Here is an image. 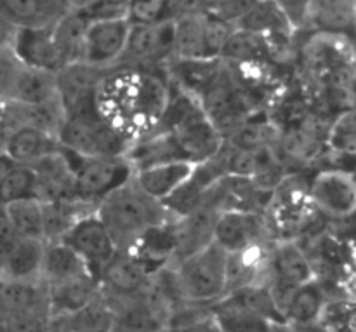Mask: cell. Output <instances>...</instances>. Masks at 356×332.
Listing matches in <instances>:
<instances>
[{"label": "cell", "instance_id": "1", "mask_svg": "<svg viewBox=\"0 0 356 332\" xmlns=\"http://www.w3.org/2000/svg\"><path fill=\"white\" fill-rule=\"evenodd\" d=\"M169 100L165 73L113 66L97 90V111L132 141L159 131Z\"/></svg>", "mask_w": 356, "mask_h": 332}, {"label": "cell", "instance_id": "2", "mask_svg": "<svg viewBox=\"0 0 356 332\" xmlns=\"http://www.w3.org/2000/svg\"><path fill=\"white\" fill-rule=\"evenodd\" d=\"M96 214L118 251H129L148 230L172 219L162 202L146 195L134 180L104 197Z\"/></svg>", "mask_w": 356, "mask_h": 332}, {"label": "cell", "instance_id": "3", "mask_svg": "<svg viewBox=\"0 0 356 332\" xmlns=\"http://www.w3.org/2000/svg\"><path fill=\"white\" fill-rule=\"evenodd\" d=\"M305 72L325 89H348L356 75L355 40L341 33L312 31L299 49Z\"/></svg>", "mask_w": 356, "mask_h": 332}, {"label": "cell", "instance_id": "4", "mask_svg": "<svg viewBox=\"0 0 356 332\" xmlns=\"http://www.w3.org/2000/svg\"><path fill=\"white\" fill-rule=\"evenodd\" d=\"M226 258L228 254L212 242L198 253L170 264L181 299L204 306L221 299L226 287Z\"/></svg>", "mask_w": 356, "mask_h": 332}, {"label": "cell", "instance_id": "5", "mask_svg": "<svg viewBox=\"0 0 356 332\" xmlns=\"http://www.w3.org/2000/svg\"><path fill=\"white\" fill-rule=\"evenodd\" d=\"M59 150L72 171L75 197L96 207L104 197L134 177V169L125 157H87L63 146Z\"/></svg>", "mask_w": 356, "mask_h": 332}, {"label": "cell", "instance_id": "6", "mask_svg": "<svg viewBox=\"0 0 356 332\" xmlns=\"http://www.w3.org/2000/svg\"><path fill=\"white\" fill-rule=\"evenodd\" d=\"M63 148L87 157H125L132 139L101 115L66 117L58 132Z\"/></svg>", "mask_w": 356, "mask_h": 332}, {"label": "cell", "instance_id": "7", "mask_svg": "<svg viewBox=\"0 0 356 332\" xmlns=\"http://www.w3.org/2000/svg\"><path fill=\"white\" fill-rule=\"evenodd\" d=\"M313 278H316L315 268L308 254L296 240H275L271 244L266 285L270 287L278 308H284L289 296L299 285Z\"/></svg>", "mask_w": 356, "mask_h": 332}, {"label": "cell", "instance_id": "8", "mask_svg": "<svg viewBox=\"0 0 356 332\" xmlns=\"http://www.w3.org/2000/svg\"><path fill=\"white\" fill-rule=\"evenodd\" d=\"M108 70L72 63L56 72V96L66 117H90L97 111V90Z\"/></svg>", "mask_w": 356, "mask_h": 332}, {"label": "cell", "instance_id": "9", "mask_svg": "<svg viewBox=\"0 0 356 332\" xmlns=\"http://www.w3.org/2000/svg\"><path fill=\"white\" fill-rule=\"evenodd\" d=\"M174 56V21L132 24L125 52L117 66L162 72Z\"/></svg>", "mask_w": 356, "mask_h": 332}, {"label": "cell", "instance_id": "10", "mask_svg": "<svg viewBox=\"0 0 356 332\" xmlns=\"http://www.w3.org/2000/svg\"><path fill=\"white\" fill-rule=\"evenodd\" d=\"M313 207L332 219H348L356 214V174L351 171L322 169L308 183Z\"/></svg>", "mask_w": 356, "mask_h": 332}, {"label": "cell", "instance_id": "11", "mask_svg": "<svg viewBox=\"0 0 356 332\" xmlns=\"http://www.w3.org/2000/svg\"><path fill=\"white\" fill-rule=\"evenodd\" d=\"M61 242L72 247L82 258L86 267L89 268V271L97 280H99V275L103 274L106 264L118 253L113 239L110 237L103 221L97 218L96 212H90V214L79 219L68 230V233L63 237Z\"/></svg>", "mask_w": 356, "mask_h": 332}, {"label": "cell", "instance_id": "12", "mask_svg": "<svg viewBox=\"0 0 356 332\" xmlns=\"http://www.w3.org/2000/svg\"><path fill=\"white\" fill-rule=\"evenodd\" d=\"M131 26L127 17H104L89 21L83 44L82 63L99 70H110L120 63Z\"/></svg>", "mask_w": 356, "mask_h": 332}, {"label": "cell", "instance_id": "13", "mask_svg": "<svg viewBox=\"0 0 356 332\" xmlns=\"http://www.w3.org/2000/svg\"><path fill=\"white\" fill-rule=\"evenodd\" d=\"M275 242L264 212L221 211L216 223L214 244L226 254L240 253L249 247Z\"/></svg>", "mask_w": 356, "mask_h": 332}, {"label": "cell", "instance_id": "14", "mask_svg": "<svg viewBox=\"0 0 356 332\" xmlns=\"http://www.w3.org/2000/svg\"><path fill=\"white\" fill-rule=\"evenodd\" d=\"M152 275L127 251H118L99 275V292L108 305L143 296Z\"/></svg>", "mask_w": 356, "mask_h": 332}, {"label": "cell", "instance_id": "15", "mask_svg": "<svg viewBox=\"0 0 356 332\" xmlns=\"http://www.w3.org/2000/svg\"><path fill=\"white\" fill-rule=\"evenodd\" d=\"M219 212H221V209L216 204L211 191H207L202 204L193 212H190L184 218L174 219L176 254H174L172 264L214 242L216 223H218Z\"/></svg>", "mask_w": 356, "mask_h": 332}, {"label": "cell", "instance_id": "16", "mask_svg": "<svg viewBox=\"0 0 356 332\" xmlns=\"http://www.w3.org/2000/svg\"><path fill=\"white\" fill-rule=\"evenodd\" d=\"M13 54L28 68L56 73L61 68L58 51L52 40V24L19 26L13 45Z\"/></svg>", "mask_w": 356, "mask_h": 332}, {"label": "cell", "instance_id": "17", "mask_svg": "<svg viewBox=\"0 0 356 332\" xmlns=\"http://www.w3.org/2000/svg\"><path fill=\"white\" fill-rule=\"evenodd\" d=\"M65 122V110L58 97L42 104H21L3 101L0 124L13 132L19 127H33L58 138V132Z\"/></svg>", "mask_w": 356, "mask_h": 332}, {"label": "cell", "instance_id": "18", "mask_svg": "<svg viewBox=\"0 0 356 332\" xmlns=\"http://www.w3.org/2000/svg\"><path fill=\"white\" fill-rule=\"evenodd\" d=\"M127 253L132 254L149 275H155L163 268L170 267L176 254L174 219L148 230Z\"/></svg>", "mask_w": 356, "mask_h": 332}, {"label": "cell", "instance_id": "19", "mask_svg": "<svg viewBox=\"0 0 356 332\" xmlns=\"http://www.w3.org/2000/svg\"><path fill=\"white\" fill-rule=\"evenodd\" d=\"M170 134H172L184 162H190L193 166L214 157L225 143L222 136L219 134L218 129L211 124L207 117L190 122V124L172 131Z\"/></svg>", "mask_w": 356, "mask_h": 332}, {"label": "cell", "instance_id": "20", "mask_svg": "<svg viewBox=\"0 0 356 332\" xmlns=\"http://www.w3.org/2000/svg\"><path fill=\"white\" fill-rule=\"evenodd\" d=\"M305 31L341 33L356 42V0H312Z\"/></svg>", "mask_w": 356, "mask_h": 332}, {"label": "cell", "instance_id": "21", "mask_svg": "<svg viewBox=\"0 0 356 332\" xmlns=\"http://www.w3.org/2000/svg\"><path fill=\"white\" fill-rule=\"evenodd\" d=\"M45 287H47L49 306L54 319L73 315L99 296V280L92 274L80 275L72 280L45 285Z\"/></svg>", "mask_w": 356, "mask_h": 332}, {"label": "cell", "instance_id": "22", "mask_svg": "<svg viewBox=\"0 0 356 332\" xmlns=\"http://www.w3.org/2000/svg\"><path fill=\"white\" fill-rule=\"evenodd\" d=\"M45 242L16 239L0 261V280L35 282L40 280Z\"/></svg>", "mask_w": 356, "mask_h": 332}, {"label": "cell", "instance_id": "23", "mask_svg": "<svg viewBox=\"0 0 356 332\" xmlns=\"http://www.w3.org/2000/svg\"><path fill=\"white\" fill-rule=\"evenodd\" d=\"M28 167H31L37 176L38 200L40 202L75 197L72 171L59 148Z\"/></svg>", "mask_w": 356, "mask_h": 332}, {"label": "cell", "instance_id": "24", "mask_svg": "<svg viewBox=\"0 0 356 332\" xmlns=\"http://www.w3.org/2000/svg\"><path fill=\"white\" fill-rule=\"evenodd\" d=\"M209 310L222 332H271L273 329L270 320L259 315L235 294L222 296L212 303Z\"/></svg>", "mask_w": 356, "mask_h": 332}, {"label": "cell", "instance_id": "25", "mask_svg": "<svg viewBox=\"0 0 356 332\" xmlns=\"http://www.w3.org/2000/svg\"><path fill=\"white\" fill-rule=\"evenodd\" d=\"M190 162H167L134 171V183L155 200L163 202L172 195L193 171Z\"/></svg>", "mask_w": 356, "mask_h": 332}, {"label": "cell", "instance_id": "26", "mask_svg": "<svg viewBox=\"0 0 356 332\" xmlns=\"http://www.w3.org/2000/svg\"><path fill=\"white\" fill-rule=\"evenodd\" d=\"M96 205L80 198H58V200L42 202L44 214V242H61L68 230L83 216L96 212Z\"/></svg>", "mask_w": 356, "mask_h": 332}, {"label": "cell", "instance_id": "27", "mask_svg": "<svg viewBox=\"0 0 356 332\" xmlns=\"http://www.w3.org/2000/svg\"><path fill=\"white\" fill-rule=\"evenodd\" d=\"M329 301L325 289L318 278L299 285L289 299L285 301L282 313L285 322L291 326H305V324L318 322L323 312V306Z\"/></svg>", "mask_w": 356, "mask_h": 332}, {"label": "cell", "instance_id": "28", "mask_svg": "<svg viewBox=\"0 0 356 332\" xmlns=\"http://www.w3.org/2000/svg\"><path fill=\"white\" fill-rule=\"evenodd\" d=\"M89 19L80 10H72L52 24V40L58 51L61 68L82 61Z\"/></svg>", "mask_w": 356, "mask_h": 332}, {"label": "cell", "instance_id": "29", "mask_svg": "<svg viewBox=\"0 0 356 332\" xmlns=\"http://www.w3.org/2000/svg\"><path fill=\"white\" fill-rule=\"evenodd\" d=\"M59 148L58 138L33 127L14 129L7 143V157L16 166H31Z\"/></svg>", "mask_w": 356, "mask_h": 332}, {"label": "cell", "instance_id": "30", "mask_svg": "<svg viewBox=\"0 0 356 332\" xmlns=\"http://www.w3.org/2000/svg\"><path fill=\"white\" fill-rule=\"evenodd\" d=\"M90 274L82 258L65 242H47L42 260L40 280L45 285L72 280L80 275Z\"/></svg>", "mask_w": 356, "mask_h": 332}, {"label": "cell", "instance_id": "31", "mask_svg": "<svg viewBox=\"0 0 356 332\" xmlns=\"http://www.w3.org/2000/svg\"><path fill=\"white\" fill-rule=\"evenodd\" d=\"M207 14H191L174 19V56L176 59H211L205 40Z\"/></svg>", "mask_w": 356, "mask_h": 332}, {"label": "cell", "instance_id": "32", "mask_svg": "<svg viewBox=\"0 0 356 332\" xmlns=\"http://www.w3.org/2000/svg\"><path fill=\"white\" fill-rule=\"evenodd\" d=\"M56 96V73L45 70L21 66L9 101L21 104H42L52 101Z\"/></svg>", "mask_w": 356, "mask_h": 332}, {"label": "cell", "instance_id": "33", "mask_svg": "<svg viewBox=\"0 0 356 332\" xmlns=\"http://www.w3.org/2000/svg\"><path fill=\"white\" fill-rule=\"evenodd\" d=\"M233 28L249 33L268 37L275 33H296L294 26L275 0H259Z\"/></svg>", "mask_w": 356, "mask_h": 332}, {"label": "cell", "instance_id": "34", "mask_svg": "<svg viewBox=\"0 0 356 332\" xmlns=\"http://www.w3.org/2000/svg\"><path fill=\"white\" fill-rule=\"evenodd\" d=\"M113 310L111 332H163L165 326L155 312L149 308L143 296L117 305H110Z\"/></svg>", "mask_w": 356, "mask_h": 332}, {"label": "cell", "instance_id": "35", "mask_svg": "<svg viewBox=\"0 0 356 332\" xmlns=\"http://www.w3.org/2000/svg\"><path fill=\"white\" fill-rule=\"evenodd\" d=\"M3 216L13 226L17 239L42 240L44 242V214L42 202L37 198H24L3 207Z\"/></svg>", "mask_w": 356, "mask_h": 332}, {"label": "cell", "instance_id": "36", "mask_svg": "<svg viewBox=\"0 0 356 332\" xmlns=\"http://www.w3.org/2000/svg\"><path fill=\"white\" fill-rule=\"evenodd\" d=\"M219 59L226 65L233 66L250 65V63H271L263 38L259 35L236 30V28H233Z\"/></svg>", "mask_w": 356, "mask_h": 332}, {"label": "cell", "instance_id": "37", "mask_svg": "<svg viewBox=\"0 0 356 332\" xmlns=\"http://www.w3.org/2000/svg\"><path fill=\"white\" fill-rule=\"evenodd\" d=\"M278 136H280V131L277 125L271 124L268 118H261L259 113H254L243 124H240L225 141L233 148L256 150L261 146L275 145L278 141Z\"/></svg>", "mask_w": 356, "mask_h": 332}, {"label": "cell", "instance_id": "38", "mask_svg": "<svg viewBox=\"0 0 356 332\" xmlns=\"http://www.w3.org/2000/svg\"><path fill=\"white\" fill-rule=\"evenodd\" d=\"M58 320L63 322L65 332H111L113 310L99 292V296L92 303L83 306L82 310H79L73 315Z\"/></svg>", "mask_w": 356, "mask_h": 332}, {"label": "cell", "instance_id": "39", "mask_svg": "<svg viewBox=\"0 0 356 332\" xmlns=\"http://www.w3.org/2000/svg\"><path fill=\"white\" fill-rule=\"evenodd\" d=\"M163 332H222L209 306L184 303L172 313Z\"/></svg>", "mask_w": 356, "mask_h": 332}, {"label": "cell", "instance_id": "40", "mask_svg": "<svg viewBox=\"0 0 356 332\" xmlns=\"http://www.w3.org/2000/svg\"><path fill=\"white\" fill-rule=\"evenodd\" d=\"M24 198L38 200V181L31 167L16 166L0 181V207Z\"/></svg>", "mask_w": 356, "mask_h": 332}, {"label": "cell", "instance_id": "41", "mask_svg": "<svg viewBox=\"0 0 356 332\" xmlns=\"http://www.w3.org/2000/svg\"><path fill=\"white\" fill-rule=\"evenodd\" d=\"M318 322L329 332H356V299L329 298Z\"/></svg>", "mask_w": 356, "mask_h": 332}, {"label": "cell", "instance_id": "42", "mask_svg": "<svg viewBox=\"0 0 356 332\" xmlns=\"http://www.w3.org/2000/svg\"><path fill=\"white\" fill-rule=\"evenodd\" d=\"M327 145L337 155L356 157V108L343 111L330 125Z\"/></svg>", "mask_w": 356, "mask_h": 332}, {"label": "cell", "instance_id": "43", "mask_svg": "<svg viewBox=\"0 0 356 332\" xmlns=\"http://www.w3.org/2000/svg\"><path fill=\"white\" fill-rule=\"evenodd\" d=\"M0 10L17 26L49 24L40 0H0Z\"/></svg>", "mask_w": 356, "mask_h": 332}, {"label": "cell", "instance_id": "44", "mask_svg": "<svg viewBox=\"0 0 356 332\" xmlns=\"http://www.w3.org/2000/svg\"><path fill=\"white\" fill-rule=\"evenodd\" d=\"M125 17L131 24H153L170 21L169 0H127Z\"/></svg>", "mask_w": 356, "mask_h": 332}, {"label": "cell", "instance_id": "45", "mask_svg": "<svg viewBox=\"0 0 356 332\" xmlns=\"http://www.w3.org/2000/svg\"><path fill=\"white\" fill-rule=\"evenodd\" d=\"M259 0H207V9H205V13L225 21V23L235 24Z\"/></svg>", "mask_w": 356, "mask_h": 332}, {"label": "cell", "instance_id": "46", "mask_svg": "<svg viewBox=\"0 0 356 332\" xmlns=\"http://www.w3.org/2000/svg\"><path fill=\"white\" fill-rule=\"evenodd\" d=\"M21 63L17 61L13 51L0 52V100L9 101L14 80L21 70Z\"/></svg>", "mask_w": 356, "mask_h": 332}, {"label": "cell", "instance_id": "47", "mask_svg": "<svg viewBox=\"0 0 356 332\" xmlns=\"http://www.w3.org/2000/svg\"><path fill=\"white\" fill-rule=\"evenodd\" d=\"M275 2L282 7V10L289 17L296 31L306 30V19H308V10L312 0H275Z\"/></svg>", "mask_w": 356, "mask_h": 332}, {"label": "cell", "instance_id": "48", "mask_svg": "<svg viewBox=\"0 0 356 332\" xmlns=\"http://www.w3.org/2000/svg\"><path fill=\"white\" fill-rule=\"evenodd\" d=\"M207 9V0H169L170 21L191 14H202Z\"/></svg>", "mask_w": 356, "mask_h": 332}, {"label": "cell", "instance_id": "49", "mask_svg": "<svg viewBox=\"0 0 356 332\" xmlns=\"http://www.w3.org/2000/svg\"><path fill=\"white\" fill-rule=\"evenodd\" d=\"M17 30H19V26L0 10V52L13 51Z\"/></svg>", "mask_w": 356, "mask_h": 332}, {"label": "cell", "instance_id": "50", "mask_svg": "<svg viewBox=\"0 0 356 332\" xmlns=\"http://www.w3.org/2000/svg\"><path fill=\"white\" fill-rule=\"evenodd\" d=\"M42 7H44V14L47 17L49 24H54L59 17L65 14L72 13V3L70 0H40Z\"/></svg>", "mask_w": 356, "mask_h": 332}, {"label": "cell", "instance_id": "51", "mask_svg": "<svg viewBox=\"0 0 356 332\" xmlns=\"http://www.w3.org/2000/svg\"><path fill=\"white\" fill-rule=\"evenodd\" d=\"M14 167H16V164H14L9 157H7V153L6 155H0V181H2L3 177H6L7 174L14 169Z\"/></svg>", "mask_w": 356, "mask_h": 332}, {"label": "cell", "instance_id": "52", "mask_svg": "<svg viewBox=\"0 0 356 332\" xmlns=\"http://www.w3.org/2000/svg\"><path fill=\"white\" fill-rule=\"evenodd\" d=\"M294 332H329L320 322L305 324V326H292Z\"/></svg>", "mask_w": 356, "mask_h": 332}, {"label": "cell", "instance_id": "53", "mask_svg": "<svg viewBox=\"0 0 356 332\" xmlns=\"http://www.w3.org/2000/svg\"><path fill=\"white\" fill-rule=\"evenodd\" d=\"M9 134L10 132L0 124V155H6L7 152V143H9Z\"/></svg>", "mask_w": 356, "mask_h": 332}, {"label": "cell", "instance_id": "54", "mask_svg": "<svg viewBox=\"0 0 356 332\" xmlns=\"http://www.w3.org/2000/svg\"><path fill=\"white\" fill-rule=\"evenodd\" d=\"M94 2H96V0H70L73 10H86L89 9Z\"/></svg>", "mask_w": 356, "mask_h": 332}, {"label": "cell", "instance_id": "55", "mask_svg": "<svg viewBox=\"0 0 356 332\" xmlns=\"http://www.w3.org/2000/svg\"><path fill=\"white\" fill-rule=\"evenodd\" d=\"M348 96H350L351 108H356V75H355V79L350 82V86H348Z\"/></svg>", "mask_w": 356, "mask_h": 332}, {"label": "cell", "instance_id": "56", "mask_svg": "<svg viewBox=\"0 0 356 332\" xmlns=\"http://www.w3.org/2000/svg\"><path fill=\"white\" fill-rule=\"evenodd\" d=\"M2 108H3V101L0 100V115H2Z\"/></svg>", "mask_w": 356, "mask_h": 332}, {"label": "cell", "instance_id": "57", "mask_svg": "<svg viewBox=\"0 0 356 332\" xmlns=\"http://www.w3.org/2000/svg\"><path fill=\"white\" fill-rule=\"evenodd\" d=\"M2 211H3V207H0V214H2Z\"/></svg>", "mask_w": 356, "mask_h": 332}, {"label": "cell", "instance_id": "58", "mask_svg": "<svg viewBox=\"0 0 356 332\" xmlns=\"http://www.w3.org/2000/svg\"><path fill=\"white\" fill-rule=\"evenodd\" d=\"M355 52H356V42H355Z\"/></svg>", "mask_w": 356, "mask_h": 332}]
</instances>
